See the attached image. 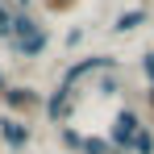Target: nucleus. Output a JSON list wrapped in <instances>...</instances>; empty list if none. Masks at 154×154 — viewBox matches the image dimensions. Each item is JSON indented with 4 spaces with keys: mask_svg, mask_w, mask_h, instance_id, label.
<instances>
[{
    "mask_svg": "<svg viewBox=\"0 0 154 154\" xmlns=\"http://www.w3.org/2000/svg\"><path fill=\"white\" fill-rule=\"evenodd\" d=\"M146 104H150V112H154V88H150V92H146Z\"/></svg>",
    "mask_w": 154,
    "mask_h": 154,
    "instance_id": "f8f14e48",
    "label": "nucleus"
},
{
    "mask_svg": "<svg viewBox=\"0 0 154 154\" xmlns=\"http://www.w3.org/2000/svg\"><path fill=\"white\" fill-rule=\"evenodd\" d=\"M129 154H154V133L146 125L133 133V142H129Z\"/></svg>",
    "mask_w": 154,
    "mask_h": 154,
    "instance_id": "6e6552de",
    "label": "nucleus"
},
{
    "mask_svg": "<svg viewBox=\"0 0 154 154\" xmlns=\"http://www.w3.org/2000/svg\"><path fill=\"white\" fill-rule=\"evenodd\" d=\"M137 25H146V8H129V13H121L117 17V33H129V29H137Z\"/></svg>",
    "mask_w": 154,
    "mask_h": 154,
    "instance_id": "0eeeda50",
    "label": "nucleus"
},
{
    "mask_svg": "<svg viewBox=\"0 0 154 154\" xmlns=\"http://www.w3.org/2000/svg\"><path fill=\"white\" fill-rule=\"evenodd\" d=\"M104 67L112 71L117 63H112L108 54H92V58H83V63H75V67H67V75H63V83L71 88V83H79V79H83V75H92V71H104Z\"/></svg>",
    "mask_w": 154,
    "mask_h": 154,
    "instance_id": "423d86ee",
    "label": "nucleus"
},
{
    "mask_svg": "<svg viewBox=\"0 0 154 154\" xmlns=\"http://www.w3.org/2000/svg\"><path fill=\"white\" fill-rule=\"evenodd\" d=\"M142 71H146V79H150V88H154V50L142 58Z\"/></svg>",
    "mask_w": 154,
    "mask_h": 154,
    "instance_id": "9b49d317",
    "label": "nucleus"
},
{
    "mask_svg": "<svg viewBox=\"0 0 154 154\" xmlns=\"http://www.w3.org/2000/svg\"><path fill=\"white\" fill-rule=\"evenodd\" d=\"M79 154H117V150H112V142H104V137H83Z\"/></svg>",
    "mask_w": 154,
    "mask_h": 154,
    "instance_id": "1a4fd4ad",
    "label": "nucleus"
},
{
    "mask_svg": "<svg viewBox=\"0 0 154 154\" xmlns=\"http://www.w3.org/2000/svg\"><path fill=\"white\" fill-rule=\"evenodd\" d=\"M0 142L8 150H25L29 146V125L17 121V117H0Z\"/></svg>",
    "mask_w": 154,
    "mask_h": 154,
    "instance_id": "20e7f679",
    "label": "nucleus"
},
{
    "mask_svg": "<svg viewBox=\"0 0 154 154\" xmlns=\"http://www.w3.org/2000/svg\"><path fill=\"white\" fill-rule=\"evenodd\" d=\"M142 129V117L133 112V108H121L117 117H112V129H108V142H112V150L117 154H129V142H133V133Z\"/></svg>",
    "mask_w": 154,
    "mask_h": 154,
    "instance_id": "f03ea898",
    "label": "nucleus"
},
{
    "mask_svg": "<svg viewBox=\"0 0 154 154\" xmlns=\"http://www.w3.org/2000/svg\"><path fill=\"white\" fill-rule=\"evenodd\" d=\"M71 104H75V92H71V88L63 83V88H58V92H54V96L42 104V108H46V117H50L54 125H63V121L71 117Z\"/></svg>",
    "mask_w": 154,
    "mask_h": 154,
    "instance_id": "39448f33",
    "label": "nucleus"
},
{
    "mask_svg": "<svg viewBox=\"0 0 154 154\" xmlns=\"http://www.w3.org/2000/svg\"><path fill=\"white\" fill-rule=\"evenodd\" d=\"M0 92H4V75H0Z\"/></svg>",
    "mask_w": 154,
    "mask_h": 154,
    "instance_id": "ddd939ff",
    "label": "nucleus"
},
{
    "mask_svg": "<svg viewBox=\"0 0 154 154\" xmlns=\"http://www.w3.org/2000/svg\"><path fill=\"white\" fill-rule=\"evenodd\" d=\"M63 146L79 154V146H83V133H75V129H67V125H63Z\"/></svg>",
    "mask_w": 154,
    "mask_h": 154,
    "instance_id": "9d476101",
    "label": "nucleus"
},
{
    "mask_svg": "<svg viewBox=\"0 0 154 154\" xmlns=\"http://www.w3.org/2000/svg\"><path fill=\"white\" fill-rule=\"evenodd\" d=\"M4 38H8V46H13L17 54H38V50H46V29L38 25L33 17H25V13H13V17H8Z\"/></svg>",
    "mask_w": 154,
    "mask_h": 154,
    "instance_id": "f257e3e1",
    "label": "nucleus"
},
{
    "mask_svg": "<svg viewBox=\"0 0 154 154\" xmlns=\"http://www.w3.org/2000/svg\"><path fill=\"white\" fill-rule=\"evenodd\" d=\"M0 100L8 104L13 112H33V108H42V104H46L33 88H4V92H0Z\"/></svg>",
    "mask_w": 154,
    "mask_h": 154,
    "instance_id": "7ed1b4c3",
    "label": "nucleus"
}]
</instances>
